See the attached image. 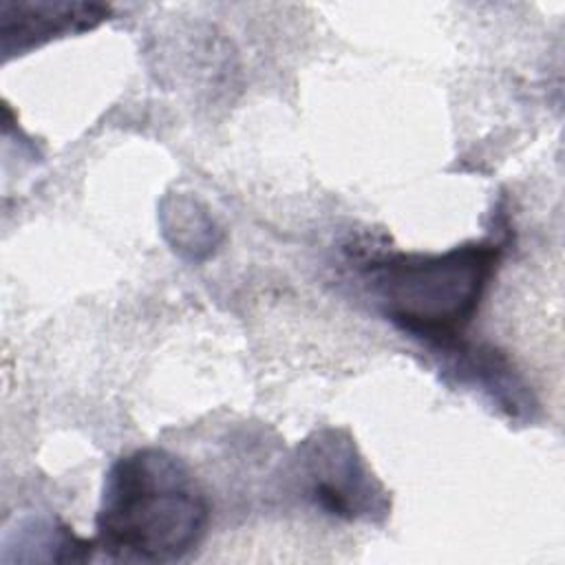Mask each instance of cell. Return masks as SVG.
I'll use <instances>...</instances> for the list:
<instances>
[{
    "label": "cell",
    "mask_w": 565,
    "mask_h": 565,
    "mask_svg": "<svg viewBox=\"0 0 565 565\" xmlns=\"http://www.w3.org/2000/svg\"><path fill=\"white\" fill-rule=\"evenodd\" d=\"M210 503L190 468L163 448L121 455L104 479L95 547L115 561L174 563L205 536Z\"/></svg>",
    "instance_id": "1"
},
{
    "label": "cell",
    "mask_w": 565,
    "mask_h": 565,
    "mask_svg": "<svg viewBox=\"0 0 565 565\" xmlns=\"http://www.w3.org/2000/svg\"><path fill=\"white\" fill-rule=\"evenodd\" d=\"M501 254L494 241H472L441 254H382L364 263V278L386 320L446 349L477 316Z\"/></svg>",
    "instance_id": "2"
},
{
    "label": "cell",
    "mask_w": 565,
    "mask_h": 565,
    "mask_svg": "<svg viewBox=\"0 0 565 565\" xmlns=\"http://www.w3.org/2000/svg\"><path fill=\"white\" fill-rule=\"evenodd\" d=\"M298 477L305 497L344 521H377L391 501L358 446L344 430L324 428L298 446Z\"/></svg>",
    "instance_id": "3"
},
{
    "label": "cell",
    "mask_w": 565,
    "mask_h": 565,
    "mask_svg": "<svg viewBox=\"0 0 565 565\" xmlns=\"http://www.w3.org/2000/svg\"><path fill=\"white\" fill-rule=\"evenodd\" d=\"M108 15L110 9L97 2H2L0 49L4 57L22 55L55 38L90 31Z\"/></svg>",
    "instance_id": "4"
},
{
    "label": "cell",
    "mask_w": 565,
    "mask_h": 565,
    "mask_svg": "<svg viewBox=\"0 0 565 565\" xmlns=\"http://www.w3.org/2000/svg\"><path fill=\"white\" fill-rule=\"evenodd\" d=\"M441 351L452 355L448 371L461 384L483 391L510 417H523L527 415V411L534 408L527 386L512 369V362L497 349L461 347L459 342H455L452 347H446Z\"/></svg>",
    "instance_id": "5"
}]
</instances>
